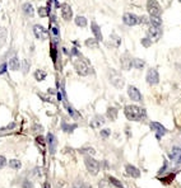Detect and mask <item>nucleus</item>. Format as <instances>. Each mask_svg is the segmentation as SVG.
Instances as JSON below:
<instances>
[{"label": "nucleus", "instance_id": "obj_1", "mask_svg": "<svg viewBox=\"0 0 181 188\" xmlns=\"http://www.w3.org/2000/svg\"><path fill=\"white\" fill-rule=\"evenodd\" d=\"M124 113H125V117L129 121H140L144 118V116H146V111H144L142 107L134 106V104L126 106L124 110Z\"/></svg>", "mask_w": 181, "mask_h": 188}, {"label": "nucleus", "instance_id": "obj_2", "mask_svg": "<svg viewBox=\"0 0 181 188\" xmlns=\"http://www.w3.org/2000/svg\"><path fill=\"white\" fill-rule=\"evenodd\" d=\"M74 68L77 70V73L81 76H87L91 74V66L87 60H84L83 57H78L77 60H74Z\"/></svg>", "mask_w": 181, "mask_h": 188}, {"label": "nucleus", "instance_id": "obj_3", "mask_svg": "<svg viewBox=\"0 0 181 188\" xmlns=\"http://www.w3.org/2000/svg\"><path fill=\"white\" fill-rule=\"evenodd\" d=\"M84 164H85V168L88 170L92 176H97L98 172H100V163L93 159L92 156H85L84 158Z\"/></svg>", "mask_w": 181, "mask_h": 188}, {"label": "nucleus", "instance_id": "obj_4", "mask_svg": "<svg viewBox=\"0 0 181 188\" xmlns=\"http://www.w3.org/2000/svg\"><path fill=\"white\" fill-rule=\"evenodd\" d=\"M108 79H110V83L115 86V88L121 89L122 86H124V79H122V76L118 73V71H115V70L108 71Z\"/></svg>", "mask_w": 181, "mask_h": 188}, {"label": "nucleus", "instance_id": "obj_5", "mask_svg": "<svg viewBox=\"0 0 181 188\" xmlns=\"http://www.w3.org/2000/svg\"><path fill=\"white\" fill-rule=\"evenodd\" d=\"M147 10L150 14V17H160L161 16V5L158 4L157 0H148L147 3Z\"/></svg>", "mask_w": 181, "mask_h": 188}, {"label": "nucleus", "instance_id": "obj_6", "mask_svg": "<svg viewBox=\"0 0 181 188\" xmlns=\"http://www.w3.org/2000/svg\"><path fill=\"white\" fill-rule=\"evenodd\" d=\"M33 33L36 36V38L37 40H47L49 38V32L43 28L41 24H34L33 26Z\"/></svg>", "mask_w": 181, "mask_h": 188}, {"label": "nucleus", "instance_id": "obj_7", "mask_svg": "<svg viewBox=\"0 0 181 188\" xmlns=\"http://www.w3.org/2000/svg\"><path fill=\"white\" fill-rule=\"evenodd\" d=\"M150 128H152V131H154L156 137H157L158 140H160L163 135L167 134V130H166V128L160 124V122H150Z\"/></svg>", "mask_w": 181, "mask_h": 188}, {"label": "nucleus", "instance_id": "obj_8", "mask_svg": "<svg viewBox=\"0 0 181 188\" xmlns=\"http://www.w3.org/2000/svg\"><path fill=\"white\" fill-rule=\"evenodd\" d=\"M146 79H147V82H148L149 84H152V85L157 84L158 82H160V75H158V71H157L156 69H149V70L147 71Z\"/></svg>", "mask_w": 181, "mask_h": 188}, {"label": "nucleus", "instance_id": "obj_9", "mask_svg": "<svg viewBox=\"0 0 181 188\" xmlns=\"http://www.w3.org/2000/svg\"><path fill=\"white\" fill-rule=\"evenodd\" d=\"M128 94L132 100H134V102H140L142 100V94L138 90V88H135V86L133 85H129L128 86Z\"/></svg>", "mask_w": 181, "mask_h": 188}, {"label": "nucleus", "instance_id": "obj_10", "mask_svg": "<svg viewBox=\"0 0 181 188\" xmlns=\"http://www.w3.org/2000/svg\"><path fill=\"white\" fill-rule=\"evenodd\" d=\"M170 159L175 163V164H181V148L177 146H173L168 154Z\"/></svg>", "mask_w": 181, "mask_h": 188}, {"label": "nucleus", "instance_id": "obj_11", "mask_svg": "<svg viewBox=\"0 0 181 188\" xmlns=\"http://www.w3.org/2000/svg\"><path fill=\"white\" fill-rule=\"evenodd\" d=\"M138 17L134 16L133 13H125L124 16H122V22H124V24L129 26V27H133L138 23Z\"/></svg>", "mask_w": 181, "mask_h": 188}, {"label": "nucleus", "instance_id": "obj_12", "mask_svg": "<svg viewBox=\"0 0 181 188\" xmlns=\"http://www.w3.org/2000/svg\"><path fill=\"white\" fill-rule=\"evenodd\" d=\"M60 9H61V17L64 20H71V18H73V10H71L70 5L69 4H63L60 5Z\"/></svg>", "mask_w": 181, "mask_h": 188}, {"label": "nucleus", "instance_id": "obj_13", "mask_svg": "<svg viewBox=\"0 0 181 188\" xmlns=\"http://www.w3.org/2000/svg\"><path fill=\"white\" fill-rule=\"evenodd\" d=\"M46 142H47V145H49L50 153H51V154H55L56 146H57V140H56L55 135L51 134V132H49V134H47V137H46Z\"/></svg>", "mask_w": 181, "mask_h": 188}, {"label": "nucleus", "instance_id": "obj_14", "mask_svg": "<svg viewBox=\"0 0 181 188\" xmlns=\"http://www.w3.org/2000/svg\"><path fill=\"white\" fill-rule=\"evenodd\" d=\"M125 170H126V174L133 177V178H139L140 177V170L134 167V165H130V164H126L125 165Z\"/></svg>", "mask_w": 181, "mask_h": 188}, {"label": "nucleus", "instance_id": "obj_15", "mask_svg": "<svg viewBox=\"0 0 181 188\" xmlns=\"http://www.w3.org/2000/svg\"><path fill=\"white\" fill-rule=\"evenodd\" d=\"M132 62H133V60L130 59V55L128 52H125L124 55L121 56V68L124 70H130V69H132Z\"/></svg>", "mask_w": 181, "mask_h": 188}, {"label": "nucleus", "instance_id": "obj_16", "mask_svg": "<svg viewBox=\"0 0 181 188\" xmlns=\"http://www.w3.org/2000/svg\"><path fill=\"white\" fill-rule=\"evenodd\" d=\"M19 68H20V61H19V59L17 56H14V57H12V59H9L8 69H10L12 71H17V70H19Z\"/></svg>", "mask_w": 181, "mask_h": 188}, {"label": "nucleus", "instance_id": "obj_17", "mask_svg": "<svg viewBox=\"0 0 181 188\" xmlns=\"http://www.w3.org/2000/svg\"><path fill=\"white\" fill-rule=\"evenodd\" d=\"M22 10H23V13L30 18H32L34 16V8L31 3H24L23 6H22Z\"/></svg>", "mask_w": 181, "mask_h": 188}, {"label": "nucleus", "instance_id": "obj_18", "mask_svg": "<svg viewBox=\"0 0 181 188\" xmlns=\"http://www.w3.org/2000/svg\"><path fill=\"white\" fill-rule=\"evenodd\" d=\"M91 28H92L93 34H95V38L97 41H102V33H101V28H100V26L96 23V22H92Z\"/></svg>", "mask_w": 181, "mask_h": 188}, {"label": "nucleus", "instance_id": "obj_19", "mask_svg": "<svg viewBox=\"0 0 181 188\" xmlns=\"http://www.w3.org/2000/svg\"><path fill=\"white\" fill-rule=\"evenodd\" d=\"M103 124H105V118L102 117V116H96V117L91 121V126L93 128H98V127L102 126Z\"/></svg>", "mask_w": 181, "mask_h": 188}, {"label": "nucleus", "instance_id": "obj_20", "mask_svg": "<svg viewBox=\"0 0 181 188\" xmlns=\"http://www.w3.org/2000/svg\"><path fill=\"white\" fill-rule=\"evenodd\" d=\"M148 33L152 38H158L161 34V31H160V27H156V26H149L148 28Z\"/></svg>", "mask_w": 181, "mask_h": 188}, {"label": "nucleus", "instance_id": "obj_21", "mask_svg": "<svg viewBox=\"0 0 181 188\" xmlns=\"http://www.w3.org/2000/svg\"><path fill=\"white\" fill-rule=\"evenodd\" d=\"M46 71L45 70H41V69H37L34 71V74H33V76H34V79L37 82H42V80H45L46 79Z\"/></svg>", "mask_w": 181, "mask_h": 188}, {"label": "nucleus", "instance_id": "obj_22", "mask_svg": "<svg viewBox=\"0 0 181 188\" xmlns=\"http://www.w3.org/2000/svg\"><path fill=\"white\" fill-rule=\"evenodd\" d=\"M6 40H8V31L5 27H0V46L5 45Z\"/></svg>", "mask_w": 181, "mask_h": 188}, {"label": "nucleus", "instance_id": "obj_23", "mask_svg": "<svg viewBox=\"0 0 181 188\" xmlns=\"http://www.w3.org/2000/svg\"><path fill=\"white\" fill-rule=\"evenodd\" d=\"M30 68H31V62H30V60H27V59H24L23 61L20 62V70H22V73H23L24 75L26 74H28V70H30Z\"/></svg>", "mask_w": 181, "mask_h": 188}, {"label": "nucleus", "instance_id": "obj_24", "mask_svg": "<svg viewBox=\"0 0 181 188\" xmlns=\"http://www.w3.org/2000/svg\"><path fill=\"white\" fill-rule=\"evenodd\" d=\"M75 24L78 26V27H82V28H84L85 26H87V19H85V17H83V16H78V17H75Z\"/></svg>", "mask_w": 181, "mask_h": 188}, {"label": "nucleus", "instance_id": "obj_25", "mask_svg": "<svg viewBox=\"0 0 181 188\" xmlns=\"http://www.w3.org/2000/svg\"><path fill=\"white\" fill-rule=\"evenodd\" d=\"M37 13L41 18H46L50 14V9L47 8V6H40V8L37 9Z\"/></svg>", "mask_w": 181, "mask_h": 188}, {"label": "nucleus", "instance_id": "obj_26", "mask_svg": "<svg viewBox=\"0 0 181 188\" xmlns=\"http://www.w3.org/2000/svg\"><path fill=\"white\" fill-rule=\"evenodd\" d=\"M132 66H134L135 69H143L144 66H146V62H144V60H142V59H134L133 62H132Z\"/></svg>", "mask_w": 181, "mask_h": 188}, {"label": "nucleus", "instance_id": "obj_27", "mask_svg": "<svg viewBox=\"0 0 181 188\" xmlns=\"http://www.w3.org/2000/svg\"><path fill=\"white\" fill-rule=\"evenodd\" d=\"M9 167H10L12 169L18 170V169H20V167H22V163H20V160H18V159H12V160L9 162Z\"/></svg>", "mask_w": 181, "mask_h": 188}, {"label": "nucleus", "instance_id": "obj_28", "mask_svg": "<svg viewBox=\"0 0 181 188\" xmlns=\"http://www.w3.org/2000/svg\"><path fill=\"white\" fill-rule=\"evenodd\" d=\"M61 128H63V131H65V132H73L74 130L77 128V125H68V124H65V122H63Z\"/></svg>", "mask_w": 181, "mask_h": 188}, {"label": "nucleus", "instance_id": "obj_29", "mask_svg": "<svg viewBox=\"0 0 181 188\" xmlns=\"http://www.w3.org/2000/svg\"><path fill=\"white\" fill-rule=\"evenodd\" d=\"M116 116H118V110H116V108H108V110H107V117L108 118H110V120H115V118H116Z\"/></svg>", "mask_w": 181, "mask_h": 188}, {"label": "nucleus", "instance_id": "obj_30", "mask_svg": "<svg viewBox=\"0 0 181 188\" xmlns=\"http://www.w3.org/2000/svg\"><path fill=\"white\" fill-rule=\"evenodd\" d=\"M50 31H51V36H54V37H59V27H57L56 24L50 26Z\"/></svg>", "mask_w": 181, "mask_h": 188}, {"label": "nucleus", "instance_id": "obj_31", "mask_svg": "<svg viewBox=\"0 0 181 188\" xmlns=\"http://www.w3.org/2000/svg\"><path fill=\"white\" fill-rule=\"evenodd\" d=\"M161 19L160 17H150V26H156V27H160L161 26Z\"/></svg>", "mask_w": 181, "mask_h": 188}, {"label": "nucleus", "instance_id": "obj_32", "mask_svg": "<svg viewBox=\"0 0 181 188\" xmlns=\"http://www.w3.org/2000/svg\"><path fill=\"white\" fill-rule=\"evenodd\" d=\"M97 40L96 38H88V40H85V46H88V47H96L97 46Z\"/></svg>", "mask_w": 181, "mask_h": 188}, {"label": "nucleus", "instance_id": "obj_33", "mask_svg": "<svg viewBox=\"0 0 181 188\" xmlns=\"http://www.w3.org/2000/svg\"><path fill=\"white\" fill-rule=\"evenodd\" d=\"M110 182H111L114 186H116L118 188H124V187H122V184H121L120 180L116 179V178H114V177H110Z\"/></svg>", "mask_w": 181, "mask_h": 188}, {"label": "nucleus", "instance_id": "obj_34", "mask_svg": "<svg viewBox=\"0 0 181 188\" xmlns=\"http://www.w3.org/2000/svg\"><path fill=\"white\" fill-rule=\"evenodd\" d=\"M22 188H33V184L31 180L26 179V180H23V183H22Z\"/></svg>", "mask_w": 181, "mask_h": 188}, {"label": "nucleus", "instance_id": "obj_35", "mask_svg": "<svg viewBox=\"0 0 181 188\" xmlns=\"http://www.w3.org/2000/svg\"><path fill=\"white\" fill-rule=\"evenodd\" d=\"M6 70H8V64H2V65H0V75L5 74Z\"/></svg>", "mask_w": 181, "mask_h": 188}, {"label": "nucleus", "instance_id": "obj_36", "mask_svg": "<svg viewBox=\"0 0 181 188\" xmlns=\"http://www.w3.org/2000/svg\"><path fill=\"white\" fill-rule=\"evenodd\" d=\"M110 134H111V131H110V130H108V128H105V130H102V131H101V136L105 137V139H106V137L110 136Z\"/></svg>", "mask_w": 181, "mask_h": 188}, {"label": "nucleus", "instance_id": "obj_37", "mask_svg": "<svg viewBox=\"0 0 181 188\" xmlns=\"http://www.w3.org/2000/svg\"><path fill=\"white\" fill-rule=\"evenodd\" d=\"M142 45H143L144 47H149V46L152 45V41L148 40V38H143V40H142Z\"/></svg>", "mask_w": 181, "mask_h": 188}, {"label": "nucleus", "instance_id": "obj_38", "mask_svg": "<svg viewBox=\"0 0 181 188\" xmlns=\"http://www.w3.org/2000/svg\"><path fill=\"white\" fill-rule=\"evenodd\" d=\"M5 165H6V159H5V156L0 155V169H2V168H4Z\"/></svg>", "mask_w": 181, "mask_h": 188}, {"label": "nucleus", "instance_id": "obj_39", "mask_svg": "<svg viewBox=\"0 0 181 188\" xmlns=\"http://www.w3.org/2000/svg\"><path fill=\"white\" fill-rule=\"evenodd\" d=\"M73 188H85L84 187V183L81 182V180H77V182L73 184Z\"/></svg>", "mask_w": 181, "mask_h": 188}, {"label": "nucleus", "instance_id": "obj_40", "mask_svg": "<svg viewBox=\"0 0 181 188\" xmlns=\"http://www.w3.org/2000/svg\"><path fill=\"white\" fill-rule=\"evenodd\" d=\"M36 140H37L38 144H45V139H43L42 136H37V139H36Z\"/></svg>", "mask_w": 181, "mask_h": 188}, {"label": "nucleus", "instance_id": "obj_41", "mask_svg": "<svg viewBox=\"0 0 181 188\" xmlns=\"http://www.w3.org/2000/svg\"><path fill=\"white\" fill-rule=\"evenodd\" d=\"M179 188H181V187H179Z\"/></svg>", "mask_w": 181, "mask_h": 188}, {"label": "nucleus", "instance_id": "obj_42", "mask_svg": "<svg viewBox=\"0 0 181 188\" xmlns=\"http://www.w3.org/2000/svg\"><path fill=\"white\" fill-rule=\"evenodd\" d=\"M180 2H181V0H180Z\"/></svg>", "mask_w": 181, "mask_h": 188}]
</instances>
